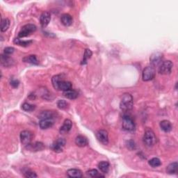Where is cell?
Segmentation results:
<instances>
[{
    "label": "cell",
    "instance_id": "7a4b0ae2",
    "mask_svg": "<svg viewBox=\"0 0 178 178\" xmlns=\"http://www.w3.org/2000/svg\"><path fill=\"white\" fill-rule=\"evenodd\" d=\"M143 143L148 147L154 146L157 143V137L154 132L150 129H146L145 134L143 135Z\"/></svg>",
    "mask_w": 178,
    "mask_h": 178
},
{
    "label": "cell",
    "instance_id": "8fae6325",
    "mask_svg": "<svg viewBox=\"0 0 178 178\" xmlns=\"http://www.w3.org/2000/svg\"><path fill=\"white\" fill-rule=\"evenodd\" d=\"M15 63V61L11 58L9 55L2 54L1 55V64L4 67H11Z\"/></svg>",
    "mask_w": 178,
    "mask_h": 178
},
{
    "label": "cell",
    "instance_id": "4fadbf2b",
    "mask_svg": "<svg viewBox=\"0 0 178 178\" xmlns=\"http://www.w3.org/2000/svg\"><path fill=\"white\" fill-rule=\"evenodd\" d=\"M51 20V15L49 12L45 11L41 14L40 17V22L41 25L43 28L46 27L49 24Z\"/></svg>",
    "mask_w": 178,
    "mask_h": 178
},
{
    "label": "cell",
    "instance_id": "30bf717a",
    "mask_svg": "<svg viewBox=\"0 0 178 178\" xmlns=\"http://www.w3.org/2000/svg\"><path fill=\"white\" fill-rule=\"evenodd\" d=\"M163 59V54L160 52H154L151 55L150 58V63L152 66H157L158 65L162 63Z\"/></svg>",
    "mask_w": 178,
    "mask_h": 178
},
{
    "label": "cell",
    "instance_id": "8992f818",
    "mask_svg": "<svg viewBox=\"0 0 178 178\" xmlns=\"http://www.w3.org/2000/svg\"><path fill=\"white\" fill-rule=\"evenodd\" d=\"M156 71L153 66H148L143 70L142 73V78L144 81H148L153 80L155 77Z\"/></svg>",
    "mask_w": 178,
    "mask_h": 178
},
{
    "label": "cell",
    "instance_id": "e0dca14e",
    "mask_svg": "<svg viewBox=\"0 0 178 178\" xmlns=\"http://www.w3.org/2000/svg\"><path fill=\"white\" fill-rule=\"evenodd\" d=\"M67 175L68 177L72 178H80L82 177L83 176L82 172L80 170H79V169L76 168L69 169V170L67 171Z\"/></svg>",
    "mask_w": 178,
    "mask_h": 178
},
{
    "label": "cell",
    "instance_id": "2e32d148",
    "mask_svg": "<svg viewBox=\"0 0 178 178\" xmlns=\"http://www.w3.org/2000/svg\"><path fill=\"white\" fill-rule=\"evenodd\" d=\"M54 123V119H41L39 123V126L42 129H47L52 128Z\"/></svg>",
    "mask_w": 178,
    "mask_h": 178
},
{
    "label": "cell",
    "instance_id": "5bb4252c",
    "mask_svg": "<svg viewBox=\"0 0 178 178\" xmlns=\"http://www.w3.org/2000/svg\"><path fill=\"white\" fill-rule=\"evenodd\" d=\"M72 127V121L69 119H66L64 120L63 124L60 128L59 132H60L61 134L67 133V132H70V129H71Z\"/></svg>",
    "mask_w": 178,
    "mask_h": 178
},
{
    "label": "cell",
    "instance_id": "3957f363",
    "mask_svg": "<svg viewBox=\"0 0 178 178\" xmlns=\"http://www.w3.org/2000/svg\"><path fill=\"white\" fill-rule=\"evenodd\" d=\"M36 31V26L33 24H27L22 28L18 33L19 38H24L29 36Z\"/></svg>",
    "mask_w": 178,
    "mask_h": 178
},
{
    "label": "cell",
    "instance_id": "d6986e66",
    "mask_svg": "<svg viewBox=\"0 0 178 178\" xmlns=\"http://www.w3.org/2000/svg\"><path fill=\"white\" fill-rule=\"evenodd\" d=\"M56 113L52 111H44L38 115V118L41 119H54Z\"/></svg>",
    "mask_w": 178,
    "mask_h": 178
},
{
    "label": "cell",
    "instance_id": "cb8c5ba5",
    "mask_svg": "<svg viewBox=\"0 0 178 178\" xmlns=\"http://www.w3.org/2000/svg\"><path fill=\"white\" fill-rule=\"evenodd\" d=\"M177 168H178V164L177 162H173L169 164L167 168H166V171L168 174L174 175L177 173Z\"/></svg>",
    "mask_w": 178,
    "mask_h": 178
},
{
    "label": "cell",
    "instance_id": "9a60e30c",
    "mask_svg": "<svg viewBox=\"0 0 178 178\" xmlns=\"http://www.w3.org/2000/svg\"><path fill=\"white\" fill-rule=\"evenodd\" d=\"M61 22L64 26L66 27H70L72 24L73 19L72 17L70 15V14L65 13L63 14L61 17Z\"/></svg>",
    "mask_w": 178,
    "mask_h": 178
},
{
    "label": "cell",
    "instance_id": "44dd1931",
    "mask_svg": "<svg viewBox=\"0 0 178 178\" xmlns=\"http://www.w3.org/2000/svg\"><path fill=\"white\" fill-rule=\"evenodd\" d=\"M22 61L25 63H28L30 64H33V65H38L39 63L38 59L37 58V56L36 55H29L25 56L24 58H23Z\"/></svg>",
    "mask_w": 178,
    "mask_h": 178
},
{
    "label": "cell",
    "instance_id": "1f68e13d",
    "mask_svg": "<svg viewBox=\"0 0 178 178\" xmlns=\"http://www.w3.org/2000/svg\"><path fill=\"white\" fill-rule=\"evenodd\" d=\"M67 106H68V104H67V102L66 100H59L57 102V106H58L59 109H67Z\"/></svg>",
    "mask_w": 178,
    "mask_h": 178
},
{
    "label": "cell",
    "instance_id": "4316f807",
    "mask_svg": "<svg viewBox=\"0 0 178 178\" xmlns=\"http://www.w3.org/2000/svg\"><path fill=\"white\" fill-rule=\"evenodd\" d=\"M148 163H149V165L152 166V168H157L162 165V162H161V160L159 159V158L154 157L150 160L148 162Z\"/></svg>",
    "mask_w": 178,
    "mask_h": 178
},
{
    "label": "cell",
    "instance_id": "7c38bea8",
    "mask_svg": "<svg viewBox=\"0 0 178 178\" xmlns=\"http://www.w3.org/2000/svg\"><path fill=\"white\" fill-rule=\"evenodd\" d=\"M72 85L71 82L61 80V81H59V83L57 84V86H56L55 89L63 90V91H66V90L72 89Z\"/></svg>",
    "mask_w": 178,
    "mask_h": 178
},
{
    "label": "cell",
    "instance_id": "f546056e",
    "mask_svg": "<svg viewBox=\"0 0 178 178\" xmlns=\"http://www.w3.org/2000/svg\"><path fill=\"white\" fill-rule=\"evenodd\" d=\"M22 108L25 111L31 112V111H33V110L36 109V106L33 105V104H30L29 103L25 102V103H24L23 104H22Z\"/></svg>",
    "mask_w": 178,
    "mask_h": 178
},
{
    "label": "cell",
    "instance_id": "7402d4cb",
    "mask_svg": "<svg viewBox=\"0 0 178 178\" xmlns=\"http://www.w3.org/2000/svg\"><path fill=\"white\" fill-rule=\"evenodd\" d=\"M63 95L64 97L70 100H75L78 97V93L75 90L70 89L66 91H63Z\"/></svg>",
    "mask_w": 178,
    "mask_h": 178
},
{
    "label": "cell",
    "instance_id": "603a6c76",
    "mask_svg": "<svg viewBox=\"0 0 178 178\" xmlns=\"http://www.w3.org/2000/svg\"><path fill=\"white\" fill-rule=\"evenodd\" d=\"M98 168L102 173H107L109 171V163L106 161H102L98 163Z\"/></svg>",
    "mask_w": 178,
    "mask_h": 178
},
{
    "label": "cell",
    "instance_id": "9c48e42d",
    "mask_svg": "<svg viewBox=\"0 0 178 178\" xmlns=\"http://www.w3.org/2000/svg\"><path fill=\"white\" fill-rule=\"evenodd\" d=\"M96 137L98 141L103 145H107L109 143V135L108 132L106 130H104V129L99 130L96 134Z\"/></svg>",
    "mask_w": 178,
    "mask_h": 178
},
{
    "label": "cell",
    "instance_id": "ac0fdd59",
    "mask_svg": "<svg viewBox=\"0 0 178 178\" xmlns=\"http://www.w3.org/2000/svg\"><path fill=\"white\" fill-rule=\"evenodd\" d=\"M160 128L163 132L168 133V132H170L172 130L173 127H172V124L170 121L164 120L160 123Z\"/></svg>",
    "mask_w": 178,
    "mask_h": 178
},
{
    "label": "cell",
    "instance_id": "83f0119b",
    "mask_svg": "<svg viewBox=\"0 0 178 178\" xmlns=\"http://www.w3.org/2000/svg\"><path fill=\"white\" fill-rule=\"evenodd\" d=\"M93 54V53L91 52V50H89V49H86L85 50V52H84V58L82 59V61H81V65H84V64H86L87 63V61H88V59H89L90 57H91V56Z\"/></svg>",
    "mask_w": 178,
    "mask_h": 178
},
{
    "label": "cell",
    "instance_id": "277c9868",
    "mask_svg": "<svg viewBox=\"0 0 178 178\" xmlns=\"http://www.w3.org/2000/svg\"><path fill=\"white\" fill-rule=\"evenodd\" d=\"M123 128L127 132H134L135 130V123L129 115L123 116Z\"/></svg>",
    "mask_w": 178,
    "mask_h": 178
},
{
    "label": "cell",
    "instance_id": "5b68a950",
    "mask_svg": "<svg viewBox=\"0 0 178 178\" xmlns=\"http://www.w3.org/2000/svg\"><path fill=\"white\" fill-rule=\"evenodd\" d=\"M173 67V63L171 61H165L161 63L158 71L161 75H169L171 74Z\"/></svg>",
    "mask_w": 178,
    "mask_h": 178
},
{
    "label": "cell",
    "instance_id": "ba28073f",
    "mask_svg": "<svg viewBox=\"0 0 178 178\" xmlns=\"http://www.w3.org/2000/svg\"><path fill=\"white\" fill-rule=\"evenodd\" d=\"M65 145H66V141L63 138H59L52 144V146H51V148H52L54 152L59 153V152L63 151Z\"/></svg>",
    "mask_w": 178,
    "mask_h": 178
},
{
    "label": "cell",
    "instance_id": "836d02e7",
    "mask_svg": "<svg viewBox=\"0 0 178 178\" xmlns=\"http://www.w3.org/2000/svg\"><path fill=\"white\" fill-rule=\"evenodd\" d=\"M14 50H15V49H14L13 47H6L4 50V54L6 55H11V54H12L14 52Z\"/></svg>",
    "mask_w": 178,
    "mask_h": 178
},
{
    "label": "cell",
    "instance_id": "4dcf8cb0",
    "mask_svg": "<svg viewBox=\"0 0 178 178\" xmlns=\"http://www.w3.org/2000/svg\"><path fill=\"white\" fill-rule=\"evenodd\" d=\"M32 148L33 150L40 151V150H43L45 148V146L41 142H36V143L33 144V145H32Z\"/></svg>",
    "mask_w": 178,
    "mask_h": 178
},
{
    "label": "cell",
    "instance_id": "484cf974",
    "mask_svg": "<svg viewBox=\"0 0 178 178\" xmlns=\"http://www.w3.org/2000/svg\"><path fill=\"white\" fill-rule=\"evenodd\" d=\"M10 26V20L8 18L2 20L1 22V32H5L8 30Z\"/></svg>",
    "mask_w": 178,
    "mask_h": 178
},
{
    "label": "cell",
    "instance_id": "6da1fadb",
    "mask_svg": "<svg viewBox=\"0 0 178 178\" xmlns=\"http://www.w3.org/2000/svg\"><path fill=\"white\" fill-rule=\"evenodd\" d=\"M134 100L132 96L129 93H125L121 98L120 108L123 111H128L133 108Z\"/></svg>",
    "mask_w": 178,
    "mask_h": 178
},
{
    "label": "cell",
    "instance_id": "e575fe53",
    "mask_svg": "<svg viewBox=\"0 0 178 178\" xmlns=\"http://www.w3.org/2000/svg\"><path fill=\"white\" fill-rule=\"evenodd\" d=\"M24 176L25 177H29V178L37 177V175H36L34 172L32 171H27L26 173H24Z\"/></svg>",
    "mask_w": 178,
    "mask_h": 178
},
{
    "label": "cell",
    "instance_id": "ffe728a7",
    "mask_svg": "<svg viewBox=\"0 0 178 178\" xmlns=\"http://www.w3.org/2000/svg\"><path fill=\"white\" fill-rule=\"evenodd\" d=\"M75 143L76 145L79 147H85L88 145V140L84 136H77L75 138Z\"/></svg>",
    "mask_w": 178,
    "mask_h": 178
},
{
    "label": "cell",
    "instance_id": "f1b7e54d",
    "mask_svg": "<svg viewBox=\"0 0 178 178\" xmlns=\"http://www.w3.org/2000/svg\"><path fill=\"white\" fill-rule=\"evenodd\" d=\"M86 174L91 177H104L103 176H102V175L99 173L96 169H91V170L88 171L86 172Z\"/></svg>",
    "mask_w": 178,
    "mask_h": 178
},
{
    "label": "cell",
    "instance_id": "d6a6232c",
    "mask_svg": "<svg viewBox=\"0 0 178 178\" xmlns=\"http://www.w3.org/2000/svg\"><path fill=\"white\" fill-rule=\"evenodd\" d=\"M61 80H62L61 75H60L54 76L52 79V85L54 86V88L56 89V86H57V84L59 83V81H61Z\"/></svg>",
    "mask_w": 178,
    "mask_h": 178
},
{
    "label": "cell",
    "instance_id": "52a82bcc",
    "mask_svg": "<svg viewBox=\"0 0 178 178\" xmlns=\"http://www.w3.org/2000/svg\"><path fill=\"white\" fill-rule=\"evenodd\" d=\"M32 138V133L28 130H24L20 133L21 143L24 145H29V144H31Z\"/></svg>",
    "mask_w": 178,
    "mask_h": 178
},
{
    "label": "cell",
    "instance_id": "8d00e7d4",
    "mask_svg": "<svg viewBox=\"0 0 178 178\" xmlns=\"http://www.w3.org/2000/svg\"><path fill=\"white\" fill-rule=\"evenodd\" d=\"M19 81L17 80H12L11 81V85L12 86L13 88H17L19 86Z\"/></svg>",
    "mask_w": 178,
    "mask_h": 178
},
{
    "label": "cell",
    "instance_id": "d590c367",
    "mask_svg": "<svg viewBox=\"0 0 178 178\" xmlns=\"http://www.w3.org/2000/svg\"><path fill=\"white\" fill-rule=\"evenodd\" d=\"M127 147H128V148H129V150H134L136 148V145H135V143L133 141H128V142H127Z\"/></svg>",
    "mask_w": 178,
    "mask_h": 178
},
{
    "label": "cell",
    "instance_id": "d4e9b609",
    "mask_svg": "<svg viewBox=\"0 0 178 178\" xmlns=\"http://www.w3.org/2000/svg\"><path fill=\"white\" fill-rule=\"evenodd\" d=\"M13 42L15 44L20 45V46H22V47H27L33 43L32 41H22L20 38L14 39Z\"/></svg>",
    "mask_w": 178,
    "mask_h": 178
}]
</instances>
